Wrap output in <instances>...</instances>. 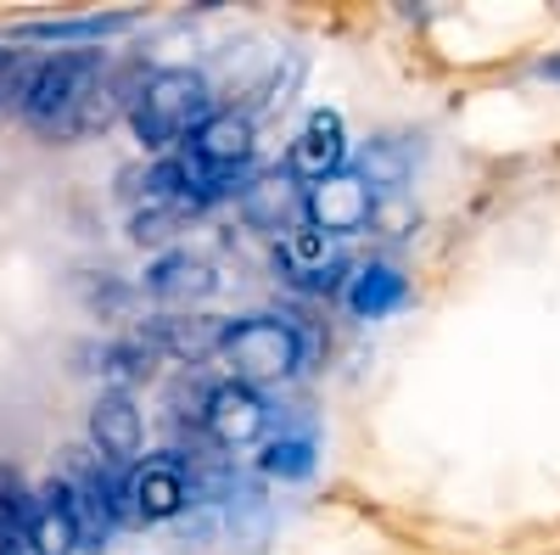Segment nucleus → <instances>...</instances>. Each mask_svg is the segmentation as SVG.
Returning <instances> with one entry per match:
<instances>
[{
	"mask_svg": "<svg viewBox=\"0 0 560 555\" xmlns=\"http://www.w3.org/2000/svg\"><path fill=\"white\" fill-rule=\"evenodd\" d=\"M264 472L280 483H303L314 477V438L308 432H280L264 443Z\"/></svg>",
	"mask_w": 560,
	"mask_h": 555,
	"instance_id": "dca6fc26",
	"label": "nucleus"
},
{
	"mask_svg": "<svg viewBox=\"0 0 560 555\" xmlns=\"http://www.w3.org/2000/svg\"><path fill=\"white\" fill-rule=\"evenodd\" d=\"M348 309L359 320H387L393 309L409 303V281H404V269L398 264H359L348 275V287H342Z\"/></svg>",
	"mask_w": 560,
	"mask_h": 555,
	"instance_id": "2eb2a0df",
	"label": "nucleus"
},
{
	"mask_svg": "<svg viewBox=\"0 0 560 555\" xmlns=\"http://www.w3.org/2000/svg\"><path fill=\"white\" fill-rule=\"evenodd\" d=\"M23 90V62L12 51H0V107H7V96H18Z\"/></svg>",
	"mask_w": 560,
	"mask_h": 555,
	"instance_id": "6ab92c4d",
	"label": "nucleus"
},
{
	"mask_svg": "<svg viewBox=\"0 0 560 555\" xmlns=\"http://www.w3.org/2000/svg\"><path fill=\"white\" fill-rule=\"evenodd\" d=\"M370 219H376V192H370L353 169H342L331 180H314L303 192V224L319 230L325 242L331 236H359Z\"/></svg>",
	"mask_w": 560,
	"mask_h": 555,
	"instance_id": "0eeeda50",
	"label": "nucleus"
},
{
	"mask_svg": "<svg viewBox=\"0 0 560 555\" xmlns=\"http://www.w3.org/2000/svg\"><path fill=\"white\" fill-rule=\"evenodd\" d=\"M179 224H185L179 208H135L129 236H135L140 247H163V242H174V230H179Z\"/></svg>",
	"mask_w": 560,
	"mask_h": 555,
	"instance_id": "a211bd4d",
	"label": "nucleus"
},
{
	"mask_svg": "<svg viewBox=\"0 0 560 555\" xmlns=\"http://www.w3.org/2000/svg\"><path fill=\"white\" fill-rule=\"evenodd\" d=\"M147 292L158 303H174V309H191L202 298L219 292V269L197 253H163L152 269H147Z\"/></svg>",
	"mask_w": 560,
	"mask_h": 555,
	"instance_id": "ddd939ff",
	"label": "nucleus"
},
{
	"mask_svg": "<svg viewBox=\"0 0 560 555\" xmlns=\"http://www.w3.org/2000/svg\"><path fill=\"white\" fill-rule=\"evenodd\" d=\"M191 505V477H185L179 454L135 460L124 472V517L129 522H174Z\"/></svg>",
	"mask_w": 560,
	"mask_h": 555,
	"instance_id": "39448f33",
	"label": "nucleus"
},
{
	"mask_svg": "<svg viewBox=\"0 0 560 555\" xmlns=\"http://www.w3.org/2000/svg\"><path fill=\"white\" fill-rule=\"evenodd\" d=\"M538 73H544V79H555V84H560V57H544V62H538Z\"/></svg>",
	"mask_w": 560,
	"mask_h": 555,
	"instance_id": "aec40b11",
	"label": "nucleus"
},
{
	"mask_svg": "<svg viewBox=\"0 0 560 555\" xmlns=\"http://www.w3.org/2000/svg\"><path fill=\"white\" fill-rule=\"evenodd\" d=\"M107 73V57L102 51H57L45 57L23 73V90H18V107L34 129L57 135V141H68V124L73 113L84 107V96L102 84Z\"/></svg>",
	"mask_w": 560,
	"mask_h": 555,
	"instance_id": "f03ea898",
	"label": "nucleus"
},
{
	"mask_svg": "<svg viewBox=\"0 0 560 555\" xmlns=\"http://www.w3.org/2000/svg\"><path fill=\"white\" fill-rule=\"evenodd\" d=\"M303 192H308V185H298L287 169H269V174H258L253 185H242V219L280 242L287 230L303 224Z\"/></svg>",
	"mask_w": 560,
	"mask_h": 555,
	"instance_id": "9d476101",
	"label": "nucleus"
},
{
	"mask_svg": "<svg viewBox=\"0 0 560 555\" xmlns=\"http://www.w3.org/2000/svg\"><path fill=\"white\" fill-rule=\"evenodd\" d=\"M135 12H84V18H34V23H12V39H39V45H90V39H113L129 34Z\"/></svg>",
	"mask_w": 560,
	"mask_h": 555,
	"instance_id": "4468645a",
	"label": "nucleus"
},
{
	"mask_svg": "<svg viewBox=\"0 0 560 555\" xmlns=\"http://www.w3.org/2000/svg\"><path fill=\"white\" fill-rule=\"evenodd\" d=\"M213 113L208 102V79L197 68H152L140 79L135 102H129V129L147 152H174L185 135Z\"/></svg>",
	"mask_w": 560,
	"mask_h": 555,
	"instance_id": "f257e3e1",
	"label": "nucleus"
},
{
	"mask_svg": "<svg viewBox=\"0 0 560 555\" xmlns=\"http://www.w3.org/2000/svg\"><path fill=\"white\" fill-rule=\"evenodd\" d=\"M342 163H348V124H342V113L337 107H314L303 118V129H298L292 152H287V174L298 185H314V180L342 174Z\"/></svg>",
	"mask_w": 560,
	"mask_h": 555,
	"instance_id": "1a4fd4ad",
	"label": "nucleus"
},
{
	"mask_svg": "<svg viewBox=\"0 0 560 555\" xmlns=\"http://www.w3.org/2000/svg\"><path fill=\"white\" fill-rule=\"evenodd\" d=\"M28 550L34 555H79L84 550V533H79V511H73V488L68 483H51L28 499Z\"/></svg>",
	"mask_w": 560,
	"mask_h": 555,
	"instance_id": "9b49d317",
	"label": "nucleus"
},
{
	"mask_svg": "<svg viewBox=\"0 0 560 555\" xmlns=\"http://www.w3.org/2000/svg\"><path fill=\"white\" fill-rule=\"evenodd\" d=\"M90 443H96L102 466H129L147 443V421H140V409L129 393H102L90 404Z\"/></svg>",
	"mask_w": 560,
	"mask_h": 555,
	"instance_id": "f8f14e48",
	"label": "nucleus"
},
{
	"mask_svg": "<svg viewBox=\"0 0 560 555\" xmlns=\"http://www.w3.org/2000/svg\"><path fill=\"white\" fill-rule=\"evenodd\" d=\"M219 354L236 365V382H280L303 365V337L275 314H247L219 326Z\"/></svg>",
	"mask_w": 560,
	"mask_h": 555,
	"instance_id": "7ed1b4c3",
	"label": "nucleus"
},
{
	"mask_svg": "<svg viewBox=\"0 0 560 555\" xmlns=\"http://www.w3.org/2000/svg\"><path fill=\"white\" fill-rule=\"evenodd\" d=\"M197 421H202V438H208V443H219V449H247V443H258V438L269 432V404H264L258 388H247V382L230 377V382H213V388L202 393Z\"/></svg>",
	"mask_w": 560,
	"mask_h": 555,
	"instance_id": "423d86ee",
	"label": "nucleus"
},
{
	"mask_svg": "<svg viewBox=\"0 0 560 555\" xmlns=\"http://www.w3.org/2000/svg\"><path fill=\"white\" fill-rule=\"evenodd\" d=\"M258 152V124L242 107H213L197 129H191V147H185V163L208 180H236Z\"/></svg>",
	"mask_w": 560,
	"mask_h": 555,
	"instance_id": "20e7f679",
	"label": "nucleus"
},
{
	"mask_svg": "<svg viewBox=\"0 0 560 555\" xmlns=\"http://www.w3.org/2000/svg\"><path fill=\"white\" fill-rule=\"evenodd\" d=\"M28 499H23V483L12 472H0V555H34L28 550Z\"/></svg>",
	"mask_w": 560,
	"mask_h": 555,
	"instance_id": "f3484780",
	"label": "nucleus"
},
{
	"mask_svg": "<svg viewBox=\"0 0 560 555\" xmlns=\"http://www.w3.org/2000/svg\"><path fill=\"white\" fill-rule=\"evenodd\" d=\"M275 269L287 275L298 292H342L353 264L342 253H331V242H325L319 230L298 224V230H287V236L275 242Z\"/></svg>",
	"mask_w": 560,
	"mask_h": 555,
	"instance_id": "6e6552de",
	"label": "nucleus"
}]
</instances>
